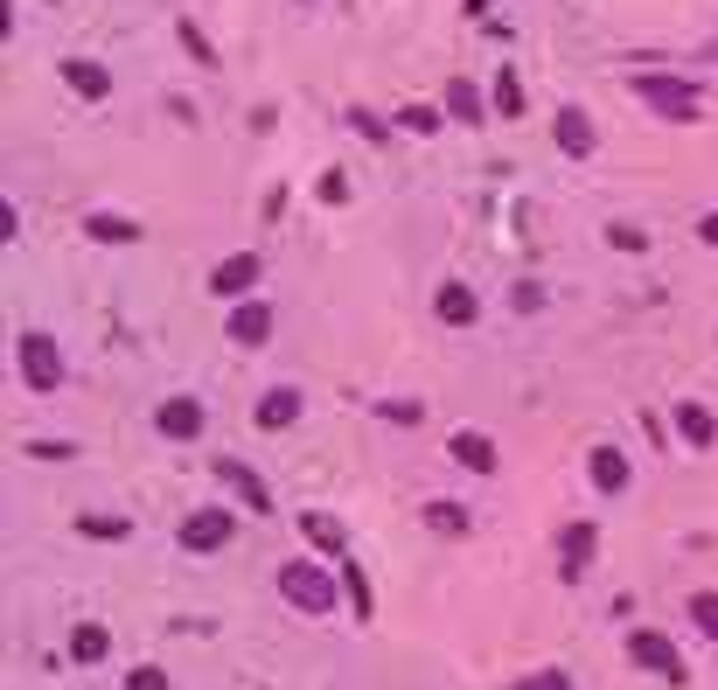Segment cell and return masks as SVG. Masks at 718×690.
I'll return each instance as SVG.
<instances>
[{"label":"cell","mask_w":718,"mask_h":690,"mask_svg":"<svg viewBox=\"0 0 718 690\" xmlns=\"http://www.w3.org/2000/svg\"><path fill=\"white\" fill-rule=\"evenodd\" d=\"M587 474H593V489H600V495H621V489H628V454H621V446H593Z\"/></svg>","instance_id":"obj_20"},{"label":"cell","mask_w":718,"mask_h":690,"mask_svg":"<svg viewBox=\"0 0 718 690\" xmlns=\"http://www.w3.org/2000/svg\"><path fill=\"white\" fill-rule=\"evenodd\" d=\"M425 523L446 530V538H461V530H468V510H461V502H425Z\"/></svg>","instance_id":"obj_27"},{"label":"cell","mask_w":718,"mask_h":690,"mask_svg":"<svg viewBox=\"0 0 718 690\" xmlns=\"http://www.w3.org/2000/svg\"><path fill=\"white\" fill-rule=\"evenodd\" d=\"M230 538H237V516L230 510H196V516H181V530H175L181 551H224Z\"/></svg>","instance_id":"obj_8"},{"label":"cell","mask_w":718,"mask_h":690,"mask_svg":"<svg viewBox=\"0 0 718 690\" xmlns=\"http://www.w3.org/2000/svg\"><path fill=\"white\" fill-rule=\"evenodd\" d=\"M14 363H21V384H29V391H63V349H57V335L29 328V335L14 342Z\"/></svg>","instance_id":"obj_2"},{"label":"cell","mask_w":718,"mask_h":690,"mask_svg":"<svg viewBox=\"0 0 718 690\" xmlns=\"http://www.w3.org/2000/svg\"><path fill=\"white\" fill-rule=\"evenodd\" d=\"M446 119H440V105H405V112H397V132H419V140H433Z\"/></svg>","instance_id":"obj_24"},{"label":"cell","mask_w":718,"mask_h":690,"mask_svg":"<svg viewBox=\"0 0 718 690\" xmlns=\"http://www.w3.org/2000/svg\"><path fill=\"white\" fill-rule=\"evenodd\" d=\"M57 70H63V85H70L77 98H91V105L112 98V70H105V63H91V57H63Z\"/></svg>","instance_id":"obj_15"},{"label":"cell","mask_w":718,"mask_h":690,"mask_svg":"<svg viewBox=\"0 0 718 690\" xmlns=\"http://www.w3.org/2000/svg\"><path fill=\"white\" fill-rule=\"evenodd\" d=\"M628 655L642 662V670H656L662 683H690V677H683V655H677V642H670L662 628H635V634H628Z\"/></svg>","instance_id":"obj_5"},{"label":"cell","mask_w":718,"mask_h":690,"mask_svg":"<svg viewBox=\"0 0 718 690\" xmlns=\"http://www.w3.org/2000/svg\"><path fill=\"white\" fill-rule=\"evenodd\" d=\"M126 690H168V670H154V662H140V670L126 677Z\"/></svg>","instance_id":"obj_32"},{"label":"cell","mask_w":718,"mask_h":690,"mask_svg":"<svg viewBox=\"0 0 718 690\" xmlns=\"http://www.w3.org/2000/svg\"><path fill=\"white\" fill-rule=\"evenodd\" d=\"M377 412L391 418V426H419V418H425V405H412V397H384Z\"/></svg>","instance_id":"obj_29"},{"label":"cell","mask_w":718,"mask_h":690,"mask_svg":"<svg viewBox=\"0 0 718 690\" xmlns=\"http://www.w3.org/2000/svg\"><path fill=\"white\" fill-rule=\"evenodd\" d=\"M258 279H265V258L258 252H230V258L209 265V294H217V300H252Z\"/></svg>","instance_id":"obj_4"},{"label":"cell","mask_w":718,"mask_h":690,"mask_svg":"<svg viewBox=\"0 0 718 690\" xmlns=\"http://www.w3.org/2000/svg\"><path fill=\"white\" fill-rule=\"evenodd\" d=\"M77 538H132V523H126V516H98V510H91V516H77Z\"/></svg>","instance_id":"obj_28"},{"label":"cell","mask_w":718,"mask_h":690,"mask_svg":"<svg viewBox=\"0 0 718 690\" xmlns=\"http://www.w3.org/2000/svg\"><path fill=\"white\" fill-rule=\"evenodd\" d=\"M635 91H642L662 119H677V126H698V112H705L698 91H690L683 77H662V70H642V77H635Z\"/></svg>","instance_id":"obj_3"},{"label":"cell","mask_w":718,"mask_h":690,"mask_svg":"<svg viewBox=\"0 0 718 690\" xmlns=\"http://www.w3.org/2000/svg\"><path fill=\"white\" fill-rule=\"evenodd\" d=\"M698 237H705V245H718V209H705V217H698Z\"/></svg>","instance_id":"obj_37"},{"label":"cell","mask_w":718,"mask_h":690,"mask_svg":"<svg viewBox=\"0 0 718 690\" xmlns=\"http://www.w3.org/2000/svg\"><path fill=\"white\" fill-rule=\"evenodd\" d=\"M690 628H698L705 642H718V593H690Z\"/></svg>","instance_id":"obj_26"},{"label":"cell","mask_w":718,"mask_h":690,"mask_svg":"<svg viewBox=\"0 0 718 690\" xmlns=\"http://www.w3.org/2000/svg\"><path fill=\"white\" fill-rule=\"evenodd\" d=\"M642 433L656 440V454H662V446H670V426H662V418H656V412H642Z\"/></svg>","instance_id":"obj_36"},{"label":"cell","mask_w":718,"mask_h":690,"mask_svg":"<svg viewBox=\"0 0 718 690\" xmlns=\"http://www.w3.org/2000/svg\"><path fill=\"white\" fill-rule=\"evenodd\" d=\"M322 196H328V203H342V196H350V175H335V168H328V175H322Z\"/></svg>","instance_id":"obj_35"},{"label":"cell","mask_w":718,"mask_h":690,"mask_svg":"<svg viewBox=\"0 0 718 690\" xmlns=\"http://www.w3.org/2000/svg\"><path fill=\"white\" fill-rule=\"evenodd\" d=\"M77 446L70 440H29V461H70Z\"/></svg>","instance_id":"obj_31"},{"label":"cell","mask_w":718,"mask_h":690,"mask_svg":"<svg viewBox=\"0 0 718 690\" xmlns=\"http://www.w3.org/2000/svg\"><path fill=\"white\" fill-rule=\"evenodd\" d=\"M446 461L468 467V474H495V440L474 433V426H461V433H446Z\"/></svg>","instance_id":"obj_13"},{"label":"cell","mask_w":718,"mask_h":690,"mask_svg":"<svg viewBox=\"0 0 718 690\" xmlns=\"http://www.w3.org/2000/svg\"><path fill=\"white\" fill-rule=\"evenodd\" d=\"M175 36H181V49H189V57H196L203 70H217V42H209V36L196 29V21H189V14H181V21H175Z\"/></svg>","instance_id":"obj_23"},{"label":"cell","mask_w":718,"mask_h":690,"mask_svg":"<svg viewBox=\"0 0 718 690\" xmlns=\"http://www.w3.org/2000/svg\"><path fill=\"white\" fill-rule=\"evenodd\" d=\"M203 426H209V412L196 405V397H168V405H154V433H161V440H175V446L203 440Z\"/></svg>","instance_id":"obj_10"},{"label":"cell","mask_w":718,"mask_h":690,"mask_svg":"<svg viewBox=\"0 0 718 690\" xmlns=\"http://www.w3.org/2000/svg\"><path fill=\"white\" fill-rule=\"evenodd\" d=\"M224 335L237 342V349H265V342H273V307H265V300H237Z\"/></svg>","instance_id":"obj_12"},{"label":"cell","mask_w":718,"mask_h":690,"mask_svg":"<svg viewBox=\"0 0 718 690\" xmlns=\"http://www.w3.org/2000/svg\"><path fill=\"white\" fill-rule=\"evenodd\" d=\"M551 140L572 154V161H593V147H600V126L587 119V105H558L551 112Z\"/></svg>","instance_id":"obj_9"},{"label":"cell","mask_w":718,"mask_h":690,"mask_svg":"<svg viewBox=\"0 0 718 690\" xmlns=\"http://www.w3.org/2000/svg\"><path fill=\"white\" fill-rule=\"evenodd\" d=\"M607 237H614V245H621V252H642V245H649V237H642V230H635V224H614V230H607Z\"/></svg>","instance_id":"obj_34"},{"label":"cell","mask_w":718,"mask_h":690,"mask_svg":"<svg viewBox=\"0 0 718 690\" xmlns=\"http://www.w3.org/2000/svg\"><path fill=\"white\" fill-rule=\"evenodd\" d=\"M209 474H217V482H224L237 502H245L252 516H273V489H265V474H252L245 461H230V454H217V461H209Z\"/></svg>","instance_id":"obj_6"},{"label":"cell","mask_w":718,"mask_h":690,"mask_svg":"<svg viewBox=\"0 0 718 690\" xmlns=\"http://www.w3.org/2000/svg\"><path fill=\"white\" fill-rule=\"evenodd\" d=\"M593 551H600V523H593V516L565 523V530H558V579H587Z\"/></svg>","instance_id":"obj_7"},{"label":"cell","mask_w":718,"mask_h":690,"mask_svg":"<svg viewBox=\"0 0 718 690\" xmlns=\"http://www.w3.org/2000/svg\"><path fill=\"white\" fill-rule=\"evenodd\" d=\"M446 112H454L461 126H489V98L468 85V77H446Z\"/></svg>","instance_id":"obj_21"},{"label":"cell","mask_w":718,"mask_h":690,"mask_svg":"<svg viewBox=\"0 0 718 690\" xmlns=\"http://www.w3.org/2000/svg\"><path fill=\"white\" fill-rule=\"evenodd\" d=\"M517 690H572V677L565 670H544V677H523Z\"/></svg>","instance_id":"obj_33"},{"label":"cell","mask_w":718,"mask_h":690,"mask_svg":"<svg viewBox=\"0 0 718 690\" xmlns=\"http://www.w3.org/2000/svg\"><path fill=\"white\" fill-rule=\"evenodd\" d=\"M301 538L322 551V559H350V530H342L335 516H322V510H307V516H301Z\"/></svg>","instance_id":"obj_17"},{"label":"cell","mask_w":718,"mask_h":690,"mask_svg":"<svg viewBox=\"0 0 718 690\" xmlns=\"http://www.w3.org/2000/svg\"><path fill=\"white\" fill-rule=\"evenodd\" d=\"M670 426H677V440L690 446V454H711V446H718V418H711V405H698V397H677Z\"/></svg>","instance_id":"obj_11"},{"label":"cell","mask_w":718,"mask_h":690,"mask_svg":"<svg viewBox=\"0 0 718 690\" xmlns=\"http://www.w3.org/2000/svg\"><path fill=\"white\" fill-rule=\"evenodd\" d=\"M279 593H286V607H301V614L328 621V614H335V593H342V572H335V565H314V559H286V565H279Z\"/></svg>","instance_id":"obj_1"},{"label":"cell","mask_w":718,"mask_h":690,"mask_svg":"<svg viewBox=\"0 0 718 690\" xmlns=\"http://www.w3.org/2000/svg\"><path fill=\"white\" fill-rule=\"evenodd\" d=\"M335 572H342V593H350V614H356V621H377V593H370V572H363L356 559H335Z\"/></svg>","instance_id":"obj_19"},{"label":"cell","mask_w":718,"mask_h":690,"mask_svg":"<svg viewBox=\"0 0 718 690\" xmlns=\"http://www.w3.org/2000/svg\"><path fill=\"white\" fill-rule=\"evenodd\" d=\"M489 98H495L502 119H523V85H517V70H495V91H489Z\"/></svg>","instance_id":"obj_25"},{"label":"cell","mask_w":718,"mask_h":690,"mask_svg":"<svg viewBox=\"0 0 718 690\" xmlns=\"http://www.w3.org/2000/svg\"><path fill=\"white\" fill-rule=\"evenodd\" d=\"M294 418H301V391H294V384L265 391L258 405H252V426H258V433H286V426H294Z\"/></svg>","instance_id":"obj_14"},{"label":"cell","mask_w":718,"mask_h":690,"mask_svg":"<svg viewBox=\"0 0 718 690\" xmlns=\"http://www.w3.org/2000/svg\"><path fill=\"white\" fill-rule=\"evenodd\" d=\"M85 237H98V245H140V217H119V209H91L85 217Z\"/></svg>","instance_id":"obj_18"},{"label":"cell","mask_w":718,"mask_h":690,"mask_svg":"<svg viewBox=\"0 0 718 690\" xmlns=\"http://www.w3.org/2000/svg\"><path fill=\"white\" fill-rule=\"evenodd\" d=\"M105 655H112V634H105L98 621H85L70 634V662H105Z\"/></svg>","instance_id":"obj_22"},{"label":"cell","mask_w":718,"mask_h":690,"mask_svg":"<svg viewBox=\"0 0 718 690\" xmlns=\"http://www.w3.org/2000/svg\"><path fill=\"white\" fill-rule=\"evenodd\" d=\"M433 307H440L446 328H474V322H482V300H474V286H461V279H446L433 294Z\"/></svg>","instance_id":"obj_16"},{"label":"cell","mask_w":718,"mask_h":690,"mask_svg":"<svg viewBox=\"0 0 718 690\" xmlns=\"http://www.w3.org/2000/svg\"><path fill=\"white\" fill-rule=\"evenodd\" d=\"M350 126H356V132H363V140H377V147H384V140H391V126H384V119H377V112H363V105H356V112H350Z\"/></svg>","instance_id":"obj_30"}]
</instances>
